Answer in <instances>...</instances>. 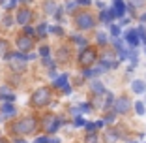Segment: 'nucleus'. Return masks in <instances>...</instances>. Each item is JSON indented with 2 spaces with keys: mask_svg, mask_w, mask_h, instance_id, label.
<instances>
[{
  "mask_svg": "<svg viewBox=\"0 0 146 143\" xmlns=\"http://www.w3.org/2000/svg\"><path fill=\"white\" fill-rule=\"evenodd\" d=\"M34 130H36V119L32 117L21 119L19 122L13 124V132H17V134H32Z\"/></svg>",
  "mask_w": 146,
  "mask_h": 143,
  "instance_id": "f257e3e1",
  "label": "nucleus"
},
{
  "mask_svg": "<svg viewBox=\"0 0 146 143\" xmlns=\"http://www.w3.org/2000/svg\"><path fill=\"white\" fill-rule=\"evenodd\" d=\"M49 100H51V92H49V89H38V91L34 92V96H32V104L39 107V105L49 104Z\"/></svg>",
  "mask_w": 146,
  "mask_h": 143,
  "instance_id": "f03ea898",
  "label": "nucleus"
},
{
  "mask_svg": "<svg viewBox=\"0 0 146 143\" xmlns=\"http://www.w3.org/2000/svg\"><path fill=\"white\" fill-rule=\"evenodd\" d=\"M58 126H60V121H58L56 117H52V115L45 117V121H43V128H45V132H56Z\"/></svg>",
  "mask_w": 146,
  "mask_h": 143,
  "instance_id": "7ed1b4c3",
  "label": "nucleus"
},
{
  "mask_svg": "<svg viewBox=\"0 0 146 143\" xmlns=\"http://www.w3.org/2000/svg\"><path fill=\"white\" fill-rule=\"evenodd\" d=\"M77 25H79V28H92L94 26V17L88 15V13H82V15L77 17Z\"/></svg>",
  "mask_w": 146,
  "mask_h": 143,
  "instance_id": "20e7f679",
  "label": "nucleus"
},
{
  "mask_svg": "<svg viewBox=\"0 0 146 143\" xmlns=\"http://www.w3.org/2000/svg\"><path fill=\"white\" fill-rule=\"evenodd\" d=\"M79 60H81L82 66H90L92 62L96 60V51L94 49H86L84 53H81V58H79Z\"/></svg>",
  "mask_w": 146,
  "mask_h": 143,
  "instance_id": "39448f33",
  "label": "nucleus"
},
{
  "mask_svg": "<svg viewBox=\"0 0 146 143\" xmlns=\"http://www.w3.org/2000/svg\"><path fill=\"white\" fill-rule=\"evenodd\" d=\"M32 40L30 38H26V36H23V38H19V42H17V47H19V51H30L32 49Z\"/></svg>",
  "mask_w": 146,
  "mask_h": 143,
  "instance_id": "423d86ee",
  "label": "nucleus"
},
{
  "mask_svg": "<svg viewBox=\"0 0 146 143\" xmlns=\"http://www.w3.org/2000/svg\"><path fill=\"white\" fill-rule=\"evenodd\" d=\"M30 11H28V9H21V11H19V15H17V23L19 25H28V21H30Z\"/></svg>",
  "mask_w": 146,
  "mask_h": 143,
  "instance_id": "0eeeda50",
  "label": "nucleus"
},
{
  "mask_svg": "<svg viewBox=\"0 0 146 143\" xmlns=\"http://www.w3.org/2000/svg\"><path fill=\"white\" fill-rule=\"evenodd\" d=\"M125 40H127V44L133 45V47L139 44V36H137V32H135V30H127V32H125Z\"/></svg>",
  "mask_w": 146,
  "mask_h": 143,
  "instance_id": "6e6552de",
  "label": "nucleus"
},
{
  "mask_svg": "<svg viewBox=\"0 0 146 143\" xmlns=\"http://www.w3.org/2000/svg\"><path fill=\"white\" fill-rule=\"evenodd\" d=\"M127 109H129V102L125 98H120L116 102V111L118 113H127Z\"/></svg>",
  "mask_w": 146,
  "mask_h": 143,
  "instance_id": "1a4fd4ad",
  "label": "nucleus"
},
{
  "mask_svg": "<svg viewBox=\"0 0 146 143\" xmlns=\"http://www.w3.org/2000/svg\"><path fill=\"white\" fill-rule=\"evenodd\" d=\"M114 15H118V17H124V11H125V6L122 0H114Z\"/></svg>",
  "mask_w": 146,
  "mask_h": 143,
  "instance_id": "9d476101",
  "label": "nucleus"
},
{
  "mask_svg": "<svg viewBox=\"0 0 146 143\" xmlns=\"http://www.w3.org/2000/svg\"><path fill=\"white\" fill-rule=\"evenodd\" d=\"M133 92H137V94H141V92H144L146 91V85H144V81H141V79H137V81H133Z\"/></svg>",
  "mask_w": 146,
  "mask_h": 143,
  "instance_id": "9b49d317",
  "label": "nucleus"
},
{
  "mask_svg": "<svg viewBox=\"0 0 146 143\" xmlns=\"http://www.w3.org/2000/svg\"><path fill=\"white\" fill-rule=\"evenodd\" d=\"M56 87H62L66 92H69V85H68V75H60L56 79Z\"/></svg>",
  "mask_w": 146,
  "mask_h": 143,
  "instance_id": "f8f14e48",
  "label": "nucleus"
},
{
  "mask_svg": "<svg viewBox=\"0 0 146 143\" xmlns=\"http://www.w3.org/2000/svg\"><path fill=\"white\" fill-rule=\"evenodd\" d=\"M112 17H114V11H112V9H105V11H101V21L109 23Z\"/></svg>",
  "mask_w": 146,
  "mask_h": 143,
  "instance_id": "ddd939ff",
  "label": "nucleus"
},
{
  "mask_svg": "<svg viewBox=\"0 0 146 143\" xmlns=\"http://www.w3.org/2000/svg\"><path fill=\"white\" fill-rule=\"evenodd\" d=\"M2 113H4V115H13V113H15V107H13L9 102H6V104L2 105Z\"/></svg>",
  "mask_w": 146,
  "mask_h": 143,
  "instance_id": "4468645a",
  "label": "nucleus"
},
{
  "mask_svg": "<svg viewBox=\"0 0 146 143\" xmlns=\"http://www.w3.org/2000/svg\"><path fill=\"white\" fill-rule=\"evenodd\" d=\"M92 91H94V92H98V94H103V92H105V89H103V85H101L99 81H94V83H92Z\"/></svg>",
  "mask_w": 146,
  "mask_h": 143,
  "instance_id": "2eb2a0df",
  "label": "nucleus"
},
{
  "mask_svg": "<svg viewBox=\"0 0 146 143\" xmlns=\"http://www.w3.org/2000/svg\"><path fill=\"white\" fill-rule=\"evenodd\" d=\"M0 96H2V98H6V100H9V102H11V100L15 98V96H13L11 92L8 91V89H0Z\"/></svg>",
  "mask_w": 146,
  "mask_h": 143,
  "instance_id": "dca6fc26",
  "label": "nucleus"
},
{
  "mask_svg": "<svg viewBox=\"0 0 146 143\" xmlns=\"http://www.w3.org/2000/svg\"><path fill=\"white\" fill-rule=\"evenodd\" d=\"M0 56H8V44L0 40Z\"/></svg>",
  "mask_w": 146,
  "mask_h": 143,
  "instance_id": "f3484780",
  "label": "nucleus"
},
{
  "mask_svg": "<svg viewBox=\"0 0 146 143\" xmlns=\"http://www.w3.org/2000/svg\"><path fill=\"white\" fill-rule=\"evenodd\" d=\"M43 8H45V11H47V13H54L56 6H54V2H51V0H49V2H45V6H43Z\"/></svg>",
  "mask_w": 146,
  "mask_h": 143,
  "instance_id": "a211bd4d",
  "label": "nucleus"
},
{
  "mask_svg": "<svg viewBox=\"0 0 146 143\" xmlns=\"http://www.w3.org/2000/svg\"><path fill=\"white\" fill-rule=\"evenodd\" d=\"M135 111H137V115H144V111H146L144 104H142V102H137V104H135Z\"/></svg>",
  "mask_w": 146,
  "mask_h": 143,
  "instance_id": "6ab92c4d",
  "label": "nucleus"
},
{
  "mask_svg": "<svg viewBox=\"0 0 146 143\" xmlns=\"http://www.w3.org/2000/svg\"><path fill=\"white\" fill-rule=\"evenodd\" d=\"M137 36L141 38V42H142V44L146 45V30H144V26H141V28L137 30Z\"/></svg>",
  "mask_w": 146,
  "mask_h": 143,
  "instance_id": "aec40b11",
  "label": "nucleus"
},
{
  "mask_svg": "<svg viewBox=\"0 0 146 143\" xmlns=\"http://www.w3.org/2000/svg\"><path fill=\"white\" fill-rule=\"evenodd\" d=\"M47 30H49V28H47V25H39L38 34H39V36H43V34H47Z\"/></svg>",
  "mask_w": 146,
  "mask_h": 143,
  "instance_id": "412c9836",
  "label": "nucleus"
},
{
  "mask_svg": "<svg viewBox=\"0 0 146 143\" xmlns=\"http://www.w3.org/2000/svg\"><path fill=\"white\" fill-rule=\"evenodd\" d=\"M111 34L112 36H118V34H120V26H118V25H112L111 26Z\"/></svg>",
  "mask_w": 146,
  "mask_h": 143,
  "instance_id": "4be33fe9",
  "label": "nucleus"
},
{
  "mask_svg": "<svg viewBox=\"0 0 146 143\" xmlns=\"http://www.w3.org/2000/svg\"><path fill=\"white\" fill-rule=\"evenodd\" d=\"M98 42H99V44H107V36H105L103 32H99V34H98Z\"/></svg>",
  "mask_w": 146,
  "mask_h": 143,
  "instance_id": "5701e85b",
  "label": "nucleus"
},
{
  "mask_svg": "<svg viewBox=\"0 0 146 143\" xmlns=\"http://www.w3.org/2000/svg\"><path fill=\"white\" fill-rule=\"evenodd\" d=\"M73 40H75V42H77L79 45H82V47H84V45H86V40H84V38H79V36H75V38H73Z\"/></svg>",
  "mask_w": 146,
  "mask_h": 143,
  "instance_id": "b1692460",
  "label": "nucleus"
},
{
  "mask_svg": "<svg viewBox=\"0 0 146 143\" xmlns=\"http://www.w3.org/2000/svg\"><path fill=\"white\" fill-rule=\"evenodd\" d=\"M131 4H133L135 8H141V6L144 4V0H131Z\"/></svg>",
  "mask_w": 146,
  "mask_h": 143,
  "instance_id": "393cba45",
  "label": "nucleus"
},
{
  "mask_svg": "<svg viewBox=\"0 0 146 143\" xmlns=\"http://www.w3.org/2000/svg\"><path fill=\"white\" fill-rule=\"evenodd\" d=\"M82 124H84V121H82V119H75V126H82Z\"/></svg>",
  "mask_w": 146,
  "mask_h": 143,
  "instance_id": "a878e982",
  "label": "nucleus"
},
{
  "mask_svg": "<svg viewBox=\"0 0 146 143\" xmlns=\"http://www.w3.org/2000/svg\"><path fill=\"white\" fill-rule=\"evenodd\" d=\"M41 55L47 56V55H49V47H41Z\"/></svg>",
  "mask_w": 146,
  "mask_h": 143,
  "instance_id": "bb28decb",
  "label": "nucleus"
},
{
  "mask_svg": "<svg viewBox=\"0 0 146 143\" xmlns=\"http://www.w3.org/2000/svg\"><path fill=\"white\" fill-rule=\"evenodd\" d=\"M77 2H79V4H84V6L90 4V0H77Z\"/></svg>",
  "mask_w": 146,
  "mask_h": 143,
  "instance_id": "cd10ccee",
  "label": "nucleus"
},
{
  "mask_svg": "<svg viewBox=\"0 0 146 143\" xmlns=\"http://www.w3.org/2000/svg\"><path fill=\"white\" fill-rule=\"evenodd\" d=\"M51 30H52V32H56V34H62V30L58 28V26H54V28H51Z\"/></svg>",
  "mask_w": 146,
  "mask_h": 143,
  "instance_id": "c85d7f7f",
  "label": "nucleus"
},
{
  "mask_svg": "<svg viewBox=\"0 0 146 143\" xmlns=\"http://www.w3.org/2000/svg\"><path fill=\"white\" fill-rule=\"evenodd\" d=\"M36 143H47V139H45V138H39V139H36Z\"/></svg>",
  "mask_w": 146,
  "mask_h": 143,
  "instance_id": "c756f323",
  "label": "nucleus"
},
{
  "mask_svg": "<svg viewBox=\"0 0 146 143\" xmlns=\"http://www.w3.org/2000/svg\"><path fill=\"white\" fill-rule=\"evenodd\" d=\"M0 143H8V141H4V139H0Z\"/></svg>",
  "mask_w": 146,
  "mask_h": 143,
  "instance_id": "7c9ffc66",
  "label": "nucleus"
},
{
  "mask_svg": "<svg viewBox=\"0 0 146 143\" xmlns=\"http://www.w3.org/2000/svg\"><path fill=\"white\" fill-rule=\"evenodd\" d=\"M17 143H25V141H17Z\"/></svg>",
  "mask_w": 146,
  "mask_h": 143,
  "instance_id": "2f4dec72",
  "label": "nucleus"
},
{
  "mask_svg": "<svg viewBox=\"0 0 146 143\" xmlns=\"http://www.w3.org/2000/svg\"><path fill=\"white\" fill-rule=\"evenodd\" d=\"M0 2H2V0H0Z\"/></svg>",
  "mask_w": 146,
  "mask_h": 143,
  "instance_id": "473e14b6",
  "label": "nucleus"
}]
</instances>
